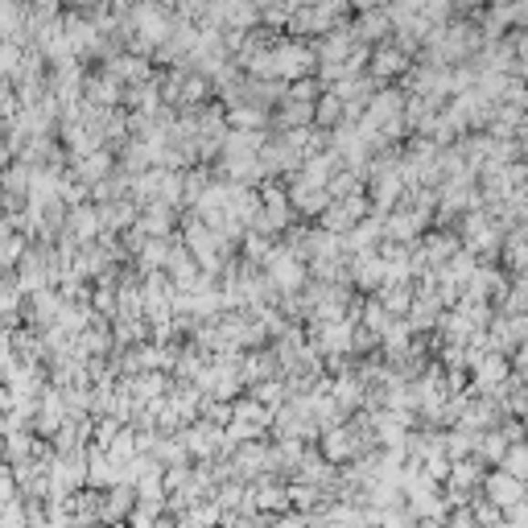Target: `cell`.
<instances>
[{
  "instance_id": "1",
  "label": "cell",
  "mask_w": 528,
  "mask_h": 528,
  "mask_svg": "<svg viewBox=\"0 0 528 528\" xmlns=\"http://www.w3.org/2000/svg\"><path fill=\"white\" fill-rule=\"evenodd\" d=\"M26 252H29V243H26V235H5V240H0V269L9 273V269H17L21 260H26Z\"/></svg>"
},
{
  "instance_id": "5",
  "label": "cell",
  "mask_w": 528,
  "mask_h": 528,
  "mask_svg": "<svg viewBox=\"0 0 528 528\" xmlns=\"http://www.w3.org/2000/svg\"><path fill=\"white\" fill-rule=\"evenodd\" d=\"M112 433H116V425H112V421H104V425H99V433H96V438H99V446H108V442H112Z\"/></svg>"
},
{
  "instance_id": "4",
  "label": "cell",
  "mask_w": 528,
  "mask_h": 528,
  "mask_svg": "<svg viewBox=\"0 0 528 528\" xmlns=\"http://www.w3.org/2000/svg\"><path fill=\"white\" fill-rule=\"evenodd\" d=\"M104 170H108V157H87L78 173H83V178H96V173H104Z\"/></svg>"
},
{
  "instance_id": "3",
  "label": "cell",
  "mask_w": 528,
  "mask_h": 528,
  "mask_svg": "<svg viewBox=\"0 0 528 528\" xmlns=\"http://www.w3.org/2000/svg\"><path fill=\"white\" fill-rule=\"evenodd\" d=\"M96 223H99L96 211H87V207L75 211V227H78V235H83V240H87V235H96Z\"/></svg>"
},
{
  "instance_id": "2",
  "label": "cell",
  "mask_w": 528,
  "mask_h": 528,
  "mask_svg": "<svg viewBox=\"0 0 528 528\" xmlns=\"http://www.w3.org/2000/svg\"><path fill=\"white\" fill-rule=\"evenodd\" d=\"M17 495H21V483H17V475H13V462L0 459V503L17 500Z\"/></svg>"
}]
</instances>
